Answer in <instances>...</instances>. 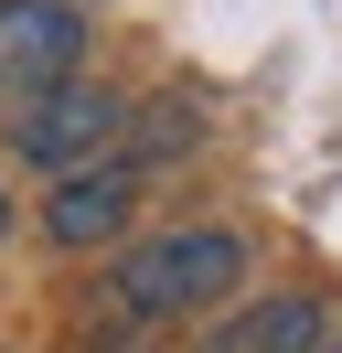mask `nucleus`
<instances>
[{
  "label": "nucleus",
  "instance_id": "39448f33",
  "mask_svg": "<svg viewBox=\"0 0 342 353\" xmlns=\"http://www.w3.org/2000/svg\"><path fill=\"white\" fill-rule=\"evenodd\" d=\"M321 343H332V310L299 300V289H289V300H246L235 321L203 332V353H321Z\"/></svg>",
  "mask_w": 342,
  "mask_h": 353
},
{
  "label": "nucleus",
  "instance_id": "423d86ee",
  "mask_svg": "<svg viewBox=\"0 0 342 353\" xmlns=\"http://www.w3.org/2000/svg\"><path fill=\"white\" fill-rule=\"evenodd\" d=\"M171 150H192V97H161V108L139 118V129H128V172H150V161H171Z\"/></svg>",
  "mask_w": 342,
  "mask_h": 353
},
{
  "label": "nucleus",
  "instance_id": "f257e3e1",
  "mask_svg": "<svg viewBox=\"0 0 342 353\" xmlns=\"http://www.w3.org/2000/svg\"><path fill=\"white\" fill-rule=\"evenodd\" d=\"M235 279H246V246L225 225H182V236L128 246L118 279H107V300H118V321H182V310H214Z\"/></svg>",
  "mask_w": 342,
  "mask_h": 353
},
{
  "label": "nucleus",
  "instance_id": "f03ea898",
  "mask_svg": "<svg viewBox=\"0 0 342 353\" xmlns=\"http://www.w3.org/2000/svg\"><path fill=\"white\" fill-rule=\"evenodd\" d=\"M11 150L32 161V172H97V161H118L128 150V108H118V86H54V97H32V108L11 118Z\"/></svg>",
  "mask_w": 342,
  "mask_h": 353
},
{
  "label": "nucleus",
  "instance_id": "20e7f679",
  "mask_svg": "<svg viewBox=\"0 0 342 353\" xmlns=\"http://www.w3.org/2000/svg\"><path fill=\"white\" fill-rule=\"evenodd\" d=\"M128 214H139V172H128V161L64 172L54 193H43V236H54V246H107Z\"/></svg>",
  "mask_w": 342,
  "mask_h": 353
},
{
  "label": "nucleus",
  "instance_id": "7ed1b4c3",
  "mask_svg": "<svg viewBox=\"0 0 342 353\" xmlns=\"http://www.w3.org/2000/svg\"><path fill=\"white\" fill-rule=\"evenodd\" d=\"M75 65H86V11L75 0H0V97L11 108L75 86Z\"/></svg>",
  "mask_w": 342,
  "mask_h": 353
}]
</instances>
